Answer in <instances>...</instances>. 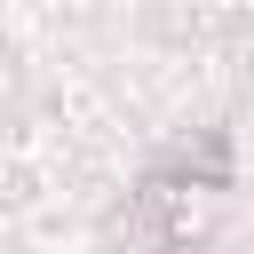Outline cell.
I'll list each match as a JSON object with an SVG mask.
<instances>
[{
  "label": "cell",
  "instance_id": "obj_1",
  "mask_svg": "<svg viewBox=\"0 0 254 254\" xmlns=\"http://www.w3.org/2000/svg\"><path fill=\"white\" fill-rule=\"evenodd\" d=\"M222 167L206 175V183H183V175H159L151 190H143V206L151 214H167V246H198V230H206V214H222Z\"/></svg>",
  "mask_w": 254,
  "mask_h": 254
}]
</instances>
